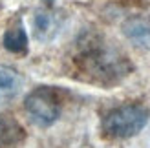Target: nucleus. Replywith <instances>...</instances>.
Wrapping results in <instances>:
<instances>
[{
	"label": "nucleus",
	"instance_id": "5",
	"mask_svg": "<svg viewBox=\"0 0 150 148\" xmlns=\"http://www.w3.org/2000/svg\"><path fill=\"white\" fill-rule=\"evenodd\" d=\"M26 132L11 115H0V148H17L24 143Z\"/></svg>",
	"mask_w": 150,
	"mask_h": 148
},
{
	"label": "nucleus",
	"instance_id": "2",
	"mask_svg": "<svg viewBox=\"0 0 150 148\" xmlns=\"http://www.w3.org/2000/svg\"><path fill=\"white\" fill-rule=\"evenodd\" d=\"M150 119L148 108L143 104H123L104 115L103 132L112 139H128L137 135Z\"/></svg>",
	"mask_w": 150,
	"mask_h": 148
},
{
	"label": "nucleus",
	"instance_id": "3",
	"mask_svg": "<svg viewBox=\"0 0 150 148\" xmlns=\"http://www.w3.org/2000/svg\"><path fill=\"white\" fill-rule=\"evenodd\" d=\"M24 108L35 124L39 126H51L61 117V99L51 88H37L26 97Z\"/></svg>",
	"mask_w": 150,
	"mask_h": 148
},
{
	"label": "nucleus",
	"instance_id": "6",
	"mask_svg": "<svg viewBox=\"0 0 150 148\" xmlns=\"http://www.w3.org/2000/svg\"><path fill=\"white\" fill-rule=\"evenodd\" d=\"M22 88V77L17 70L0 66V106L13 101Z\"/></svg>",
	"mask_w": 150,
	"mask_h": 148
},
{
	"label": "nucleus",
	"instance_id": "8",
	"mask_svg": "<svg viewBox=\"0 0 150 148\" xmlns=\"http://www.w3.org/2000/svg\"><path fill=\"white\" fill-rule=\"evenodd\" d=\"M53 27H55V20L50 13L40 11L35 15V33L39 39H48L53 33Z\"/></svg>",
	"mask_w": 150,
	"mask_h": 148
},
{
	"label": "nucleus",
	"instance_id": "4",
	"mask_svg": "<svg viewBox=\"0 0 150 148\" xmlns=\"http://www.w3.org/2000/svg\"><path fill=\"white\" fill-rule=\"evenodd\" d=\"M126 39L139 48L150 49V17H132L123 24Z\"/></svg>",
	"mask_w": 150,
	"mask_h": 148
},
{
	"label": "nucleus",
	"instance_id": "1",
	"mask_svg": "<svg viewBox=\"0 0 150 148\" xmlns=\"http://www.w3.org/2000/svg\"><path fill=\"white\" fill-rule=\"evenodd\" d=\"M77 71L97 84H115L132 71L128 57L104 42H88L75 57Z\"/></svg>",
	"mask_w": 150,
	"mask_h": 148
},
{
	"label": "nucleus",
	"instance_id": "7",
	"mask_svg": "<svg viewBox=\"0 0 150 148\" xmlns=\"http://www.w3.org/2000/svg\"><path fill=\"white\" fill-rule=\"evenodd\" d=\"M4 48L11 53H26L28 51V35L24 27H13L4 35Z\"/></svg>",
	"mask_w": 150,
	"mask_h": 148
}]
</instances>
